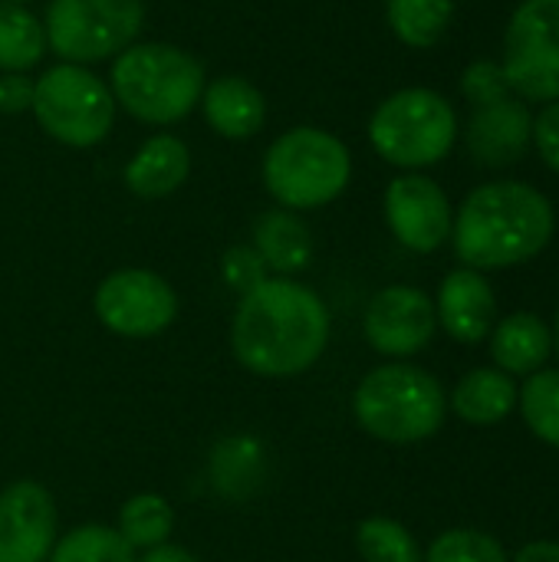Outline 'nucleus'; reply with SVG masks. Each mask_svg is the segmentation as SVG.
I'll list each match as a JSON object with an SVG mask.
<instances>
[{"label":"nucleus","instance_id":"1","mask_svg":"<svg viewBox=\"0 0 559 562\" xmlns=\"http://www.w3.org/2000/svg\"><path fill=\"white\" fill-rule=\"evenodd\" d=\"M329 342V310L316 290L267 277L241 296L231 323L234 359L267 379H290L306 372Z\"/></svg>","mask_w":559,"mask_h":562},{"label":"nucleus","instance_id":"2","mask_svg":"<svg viewBox=\"0 0 559 562\" xmlns=\"http://www.w3.org/2000/svg\"><path fill=\"white\" fill-rule=\"evenodd\" d=\"M550 201L524 181H491L474 188L455 224V254L471 270H504L534 260L554 237Z\"/></svg>","mask_w":559,"mask_h":562},{"label":"nucleus","instance_id":"3","mask_svg":"<svg viewBox=\"0 0 559 562\" xmlns=\"http://www.w3.org/2000/svg\"><path fill=\"white\" fill-rule=\"evenodd\" d=\"M112 99L132 119L175 125L201 102L204 66L171 43H132L112 63Z\"/></svg>","mask_w":559,"mask_h":562},{"label":"nucleus","instance_id":"4","mask_svg":"<svg viewBox=\"0 0 559 562\" xmlns=\"http://www.w3.org/2000/svg\"><path fill=\"white\" fill-rule=\"evenodd\" d=\"M353 412L362 431L372 438L389 445H415L438 435L448 415V402L432 372L409 362H392L372 369L359 382Z\"/></svg>","mask_w":559,"mask_h":562},{"label":"nucleus","instance_id":"5","mask_svg":"<svg viewBox=\"0 0 559 562\" xmlns=\"http://www.w3.org/2000/svg\"><path fill=\"white\" fill-rule=\"evenodd\" d=\"M353 178L349 148L326 128L283 132L264 155V184L287 211H316L336 201Z\"/></svg>","mask_w":559,"mask_h":562},{"label":"nucleus","instance_id":"6","mask_svg":"<svg viewBox=\"0 0 559 562\" xmlns=\"http://www.w3.org/2000/svg\"><path fill=\"white\" fill-rule=\"evenodd\" d=\"M458 138V115L435 89H402L369 119L372 148L395 168L438 165Z\"/></svg>","mask_w":559,"mask_h":562},{"label":"nucleus","instance_id":"7","mask_svg":"<svg viewBox=\"0 0 559 562\" xmlns=\"http://www.w3.org/2000/svg\"><path fill=\"white\" fill-rule=\"evenodd\" d=\"M33 115L59 145L92 148L112 132L115 99L92 69L63 63L33 82Z\"/></svg>","mask_w":559,"mask_h":562},{"label":"nucleus","instance_id":"8","mask_svg":"<svg viewBox=\"0 0 559 562\" xmlns=\"http://www.w3.org/2000/svg\"><path fill=\"white\" fill-rule=\"evenodd\" d=\"M145 26L142 0H49L46 46L66 63L89 66L128 49Z\"/></svg>","mask_w":559,"mask_h":562},{"label":"nucleus","instance_id":"9","mask_svg":"<svg viewBox=\"0 0 559 562\" xmlns=\"http://www.w3.org/2000/svg\"><path fill=\"white\" fill-rule=\"evenodd\" d=\"M504 76L527 99H559V0H524L504 33Z\"/></svg>","mask_w":559,"mask_h":562},{"label":"nucleus","instance_id":"10","mask_svg":"<svg viewBox=\"0 0 559 562\" xmlns=\"http://www.w3.org/2000/svg\"><path fill=\"white\" fill-rule=\"evenodd\" d=\"M99 323L125 339H148L165 333L178 316V296L168 280L152 270H115L109 273L92 296Z\"/></svg>","mask_w":559,"mask_h":562},{"label":"nucleus","instance_id":"11","mask_svg":"<svg viewBox=\"0 0 559 562\" xmlns=\"http://www.w3.org/2000/svg\"><path fill=\"white\" fill-rule=\"evenodd\" d=\"M362 329L366 342L379 356L409 359L432 342L438 329V313L432 296L418 286H385L372 296Z\"/></svg>","mask_w":559,"mask_h":562},{"label":"nucleus","instance_id":"12","mask_svg":"<svg viewBox=\"0 0 559 562\" xmlns=\"http://www.w3.org/2000/svg\"><path fill=\"white\" fill-rule=\"evenodd\" d=\"M385 221L395 240L415 254L438 250L455 224L448 194L425 175H399L385 188Z\"/></svg>","mask_w":559,"mask_h":562},{"label":"nucleus","instance_id":"13","mask_svg":"<svg viewBox=\"0 0 559 562\" xmlns=\"http://www.w3.org/2000/svg\"><path fill=\"white\" fill-rule=\"evenodd\" d=\"M56 543V504L46 487L16 481L0 491V562H46Z\"/></svg>","mask_w":559,"mask_h":562},{"label":"nucleus","instance_id":"14","mask_svg":"<svg viewBox=\"0 0 559 562\" xmlns=\"http://www.w3.org/2000/svg\"><path fill=\"white\" fill-rule=\"evenodd\" d=\"M438 323L445 326V333L465 346H474L481 339L491 336V326H494V313H497V303H494V290L491 283L471 270V267H461V270H451L438 290Z\"/></svg>","mask_w":559,"mask_h":562},{"label":"nucleus","instance_id":"15","mask_svg":"<svg viewBox=\"0 0 559 562\" xmlns=\"http://www.w3.org/2000/svg\"><path fill=\"white\" fill-rule=\"evenodd\" d=\"M534 119L524 102L504 95L488 105H474V119L468 125V148L481 165H511L524 158L530 145Z\"/></svg>","mask_w":559,"mask_h":562},{"label":"nucleus","instance_id":"16","mask_svg":"<svg viewBox=\"0 0 559 562\" xmlns=\"http://www.w3.org/2000/svg\"><path fill=\"white\" fill-rule=\"evenodd\" d=\"M208 125L224 138H254L267 122V99L264 92L244 76H221L204 86L201 102Z\"/></svg>","mask_w":559,"mask_h":562},{"label":"nucleus","instance_id":"17","mask_svg":"<svg viewBox=\"0 0 559 562\" xmlns=\"http://www.w3.org/2000/svg\"><path fill=\"white\" fill-rule=\"evenodd\" d=\"M191 151L178 135H152L125 165V188L138 198H168L188 181Z\"/></svg>","mask_w":559,"mask_h":562},{"label":"nucleus","instance_id":"18","mask_svg":"<svg viewBox=\"0 0 559 562\" xmlns=\"http://www.w3.org/2000/svg\"><path fill=\"white\" fill-rule=\"evenodd\" d=\"M491 356L507 375H534L554 356V336L534 313H514L491 333Z\"/></svg>","mask_w":559,"mask_h":562},{"label":"nucleus","instance_id":"19","mask_svg":"<svg viewBox=\"0 0 559 562\" xmlns=\"http://www.w3.org/2000/svg\"><path fill=\"white\" fill-rule=\"evenodd\" d=\"M254 250L277 273H300L313 260V234L297 211L277 207L257 217Z\"/></svg>","mask_w":559,"mask_h":562},{"label":"nucleus","instance_id":"20","mask_svg":"<svg viewBox=\"0 0 559 562\" xmlns=\"http://www.w3.org/2000/svg\"><path fill=\"white\" fill-rule=\"evenodd\" d=\"M514 405H517V385L501 369L468 372L451 395L455 415L468 425H478V428L504 422L514 412Z\"/></svg>","mask_w":559,"mask_h":562},{"label":"nucleus","instance_id":"21","mask_svg":"<svg viewBox=\"0 0 559 562\" xmlns=\"http://www.w3.org/2000/svg\"><path fill=\"white\" fill-rule=\"evenodd\" d=\"M46 53V30L23 3H0V72H26Z\"/></svg>","mask_w":559,"mask_h":562},{"label":"nucleus","instance_id":"22","mask_svg":"<svg viewBox=\"0 0 559 562\" xmlns=\"http://www.w3.org/2000/svg\"><path fill=\"white\" fill-rule=\"evenodd\" d=\"M455 13V0H385L392 33L415 49L435 46Z\"/></svg>","mask_w":559,"mask_h":562},{"label":"nucleus","instance_id":"23","mask_svg":"<svg viewBox=\"0 0 559 562\" xmlns=\"http://www.w3.org/2000/svg\"><path fill=\"white\" fill-rule=\"evenodd\" d=\"M175 530V510L161 494H135L119 510V537L132 550H155L168 543Z\"/></svg>","mask_w":559,"mask_h":562},{"label":"nucleus","instance_id":"24","mask_svg":"<svg viewBox=\"0 0 559 562\" xmlns=\"http://www.w3.org/2000/svg\"><path fill=\"white\" fill-rule=\"evenodd\" d=\"M46 562H135V550L119 537V530L86 524L59 537Z\"/></svg>","mask_w":559,"mask_h":562},{"label":"nucleus","instance_id":"25","mask_svg":"<svg viewBox=\"0 0 559 562\" xmlns=\"http://www.w3.org/2000/svg\"><path fill=\"white\" fill-rule=\"evenodd\" d=\"M356 547L366 562H422L425 553L418 540L389 517H369L356 530Z\"/></svg>","mask_w":559,"mask_h":562},{"label":"nucleus","instance_id":"26","mask_svg":"<svg viewBox=\"0 0 559 562\" xmlns=\"http://www.w3.org/2000/svg\"><path fill=\"white\" fill-rule=\"evenodd\" d=\"M521 412L540 441L559 448V369H540L524 382Z\"/></svg>","mask_w":559,"mask_h":562},{"label":"nucleus","instance_id":"27","mask_svg":"<svg viewBox=\"0 0 559 562\" xmlns=\"http://www.w3.org/2000/svg\"><path fill=\"white\" fill-rule=\"evenodd\" d=\"M211 471L221 494L244 497L260 477V448L250 438H231L214 451Z\"/></svg>","mask_w":559,"mask_h":562},{"label":"nucleus","instance_id":"28","mask_svg":"<svg viewBox=\"0 0 559 562\" xmlns=\"http://www.w3.org/2000/svg\"><path fill=\"white\" fill-rule=\"evenodd\" d=\"M422 562H511L507 550L481 530H445L432 540Z\"/></svg>","mask_w":559,"mask_h":562},{"label":"nucleus","instance_id":"29","mask_svg":"<svg viewBox=\"0 0 559 562\" xmlns=\"http://www.w3.org/2000/svg\"><path fill=\"white\" fill-rule=\"evenodd\" d=\"M221 273H224V283L244 296L267 280V263L260 260L254 247H231L221 260Z\"/></svg>","mask_w":559,"mask_h":562},{"label":"nucleus","instance_id":"30","mask_svg":"<svg viewBox=\"0 0 559 562\" xmlns=\"http://www.w3.org/2000/svg\"><path fill=\"white\" fill-rule=\"evenodd\" d=\"M461 89L474 105H488V102H497V99L511 95V82H507V76H504V69L497 63L468 66L465 76H461Z\"/></svg>","mask_w":559,"mask_h":562},{"label":"nucleus","instance_id":"31","mask_svg":"<svg viewBox=\"0 0 559 562\" xmlns=\"http://www.w3.org/2000/svg\"><path fill=\"white\" fill-rule=\"evenodd\" d=\"M530 142L537 145L540 158L559 175V99L557 102H550V105L534 119Z\"/></svg>","mask_w":559,"mask_h":562},{"label":"nucleus","instance_id":"32","mask_svg":"<svg viewBox=\"0 0 559 562\" xmlns=\"http://www.w3.org/2000/svg\"><path fill=\"white\" fill-rule=\"evenodd\" d=\"M33 109V79L23 72H3L0 76V112L20 115Z\"/></svg>","mask_w":559,"mask_h":562},{"label":"nucleus","instance_id":"33","mask_svg":"<svg viewBox=\"0 0 559 562\" xmlns=\"http://www.w3.org/2000/svg\"><path fill=\"white\" fill-rule=\"evenodd\" d=\"M514 562H559V543H547V540L527 543Z\"/></svg>","mask_w":559,"mask_h":562},{"label":"nucleus","instance_id":"34","mask_svg":"<svg viewBox=\"0 0 559 562\" xmlns=\"http://www.w3.org/2000/svg\"><path fill=\"white\" fill-rule=\"evenodd\" d=\"M138 562H201L194 553H188V550H181V547H171V543H161V547H155V550H148L145 557Z\"/></svg>","mask_w":559,"mask_h":562},{"label":"nucleus","instance_id":"35","mask_svg":"<svg viewBox=\"0 0 559 562\" xmlns=\"http://www.w3.org/2000/svg\"><path fill=\"white\" fill-rule=\"evenodd\" d=\"M554 352H557V359H559V313H557V323H554Z\"/></svg>","mask_w":559,"mask_h":562},{"label":"nucleus","instance_id":"36","mask_svg":"<svg viewBox=\"0 0 559 562\" xmlns=\"http://www.w3.org/2000/svg\"><path fill=\"white\" fill-rule=\"evenodd\" d=\"M0 3H26V0H0Z\"/></svg>","mask_w":559,"mask_h":562}]
</instances>
